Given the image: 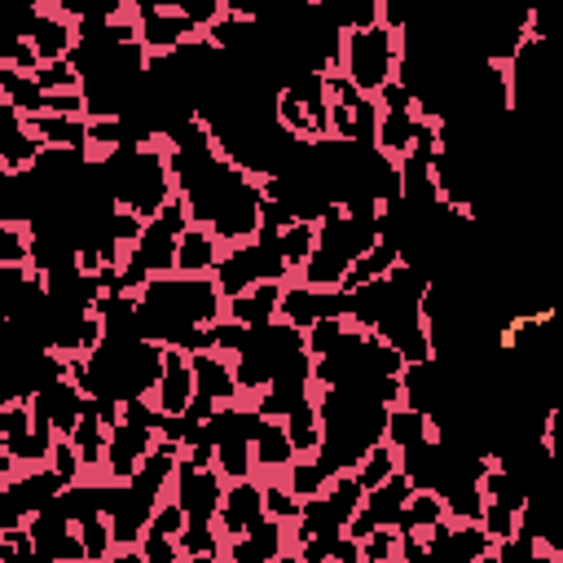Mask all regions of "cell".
Returning a JSON list of instances; mask_svg holds the SVG:
<instances>
[{
  "label": "cell",
  "instance_id": "cell-10",
  "mask_svg": "<svg viewBox=\"0 0 563 563\" xmlns=\"http://www.w3.org/2000/svg\"><path fill=\"white\" fill-rule=\"evenodd\" d=\"M189 400H194V365H189V352L163 347V369H158V383H154V405H158V413H185Z\"/></svg>",
  "mask_w": 563,
  "mask_h": 563
},
{
  "label": "cell",
  "instance_id": "cell-16",
  "mask_svg": "<svg viewBox=\"0 0 563 563\" xmlns=\"http://www.w3.org/2000/svg\"><path fill=\"white\" fill-rule=\"evenodd\" d=\"M277 299H282V282H255L251 290L224 299V317L255 330V325H268L277 317Z\"/></svg>",
  "mask_w": 563,
  "mask_h": 563
},
{
  "label": "cell",
  "instance_id": "cell-14",
  "mask_svg": "<svg viewBox=\"0 0 563 563\" xmlns=\"http://www.w3.org/2000/svg\"><path fill=\"white\" fill-rule=\"evenodd\" d=\"M220 251H224V242H220L211 229L185 224V233L176 238V264H172V273H189V277L211 273L216 260H220Z\"/></svg>",
  "mask_w": 563,
  "mask_h": 563
},
{
  "label": "cell",
  "instance_id": "cell-15",
  "mask_svg": "<svg viewBox=\"0 0 563 563\" xmlns=\"http://www.w3.org/2000/svg\"><path fill=\"white\" fill-rule=\"evenodd\" d=\"M26 128L48 150H84L88 154V114H26Z\"/></svg>",
  "mask_w": 563,
  "mask_h": 563
},
{
  "label": "cell",
  "instance_id": "cell-17",
  "mask_svg": "<svg viewBox=\"0 0 563 563\" xmlns=\"http://www.w3.org/2000/svg\"><path fill=\"white\" fill-rule=\"evenodd\" d=\"M290 457H295V444H290L282 418H260V427H255V435H251V466L277 475V471L290 466Z\"/></svg>",
  "mask_w": 563,
  "mask_h": 563
},
{
  "label": "cell",
  "instance_id": "cell-7",
  "mask_svg": "<svg viewBox=\"0 0 563 563\" xmlns=\"http://www.w3.org/2000/svg\"><path fill=\"white\" fill-rule=\"evenodd\" d=\"M277 317L290 321L295 330H308V325L321 321V317H347V295L286 277V282H282V299H277Z\"/></svg>",
  "mask_w": 563,
  "mask_h": 563
},
{
  "label": "cell",
  "instance_id": "cell-22",
  "mask_svg": "<svg viewBox=\"0 0 563 563\" xmlns=\"http://www.w3.org/2000/svg\"><path fill=\"white\" fill-rule=\"evenodd\" d=\"M176 550H180V559L202 563V559H220L224 554V541H220L216 523H185L176 532Z\"/></svg>",
  "mask_w": 563,
  "mask_h": 563
},
{
  "label": "cell",
  "instance_id": "cell-19",
  "mask_svg": "<svg viewBox=\"0 0 563 563\" xmlns=\"http://www.w3.org/2000/svg\"><path fill=\"white\" fill-rule=\"evenodd\" d=\"M440 519H449L444 515V497L440 493H431V488H413L409 497H405V506H400V515H396V532H427L431 523H440Z\"/></svg>",
  "mask_w": 563,
  "mask_h": 563
},
{
  "label": "cell",
  "instance_id": "cell-32",
  "mask_svg": "<svg viewBox=\"0 0 563 563\" xmlns=\"http://www.w3.org/2000/svg\"><path fill=\"white\" fill-rule=\"evenodd\" d=\"M13 79H18V70H13V66H4V62H0V101H4V97H9V88H13Z\"/></svg>",
  "mask_w": 563,
  "mask_h": 563
},
{
  "label": "cell",
  "instance_id": "cell-23",
  "mask_svg": "<svg viewBox=\"0 0 563 563\" xmlns=\"http://www.w3.org/2000/svg\"><path fill=\"white\" fill-rule=\"evenodd\" d=\"M312 242H317V224L312 220H290L282 233H277V246H282V260L290 273L303 268V260L312 255Z\"/></svg>",
  "mask_w": 563,
  "mask_h": 563
},
{
  "label": "cell",
  "instance_id": "cell-1",
  "mask_svg": "<svg viewBox=\"0 0 563 563\" xmlns=\"http://www.w3.org/2000/svg\"><path fill=\"white\" fill-rule=\"evenodd\" d=\"M224 317V295L211 273H154L136 290V334L176 347L185 330Z\"/></svg>",
  "mask_w": 563,
  "mask_h": 563
},
{
  "label": "cell",
  "instance_id": "cell-8",
  "mask_svg": "<svg viewBox=\"0 0 563 563\" xmlns=\"http://www.w3.org/2000/svg\"><path fill=\"white\" fill-rule=\"evenodd\" d=\"M260 519H264V488L251 475L229 479L224 497H220V510H216V532L229 541V537H242L246 528H255Z\"/></svg>",
  "mask_w": 563,
  "mask_h": 563
},
{
  "label": "cell",
  "instance_id": "cell-25",
  "mask_svg": "<svg viewBox=\"0 0 563 563\" xmlns=\"http://www.w3.org/2000/svg\"><path fill=\"white\" fill-rule=\"evenodd\" d=\"M75 532H79V541H84V559H110V523H106V515L101 510H88L84 519H75Z\"/></svg>",
  "mask_w": 563,
  "mask_h": 563
},
{
  "label": "cell",
  "instance_id": "cell-5",
  "mask_svg": "<svg viewBox=\"0 0 563 563\" xmlns=\"http://www.w3.org/2000/svg\"><path fill=\"white\" fill-rule=\"evenodd\" d=\"M189 365H194V400H189L185 418L202 422V418H211L216 405L242 400V387L233 378V361L224 352H189Z\"/></svg>",
  "mask_w": 563,
  "mask_h": 563
},
{
  "label": "cell",
  "instance_id": "cell-11",
  "mask_svg": "<svg viewBox=\"0 0 563 563\" xmlns=\"http://www.w3.org/2000/svg\"><path fill=\"white\" fill-rule=\"evenodd\" d=\"M198 35H202V26H194L185 13H172V9L136 13V40L145 44V53H167V48H180Z\"/></svg>",
  "mask_w": 563,
  "mask_h": 563
},
{
  "label": "cell",
  "instance_id": "cell-4",
  "mask_svg": "<svg viewBox=\"0 0 563 563\" xmlns=\"http://www.w3.org/2000/svg\"><path fill=\"white\" fill-rule=\"evenodd\" d=\"M211 277H216V286H220V295L229 299V295L251 290L255 282H286V277H290V268H286V260H282L277 233L255 229V238L233 242V246H224V251H220V260H216Z\"/></svg>",
  "mask_w": 563,
  "mask_h": 563
},
{
  "label": "cell",
  "instance_id": "cell-30",
  "mask_svg": "<svg viewBox=\"0 0 563 563\" xmlns=\"http://www.w3.org/2000/svg\"><path fill=\"white\" fill-rule=\"evenodd\" d=\"M396 550H400V532H396V528H369V532L361 537V559H365V563L396 559Z\"/></svg>",
  "mask_w": 563,
  "mask_h": 563
},
{
  "label": "cell",
  "instance_id": "cell-31",
  "mask_svg": "<svg viewBox=\"0 0 563 563\" xmlns=\"http://www.w3.org/2000/svg\"><path fill=\"white\" fill-rule=\"evenodd\" d=\"M0 559H35V541H31V528L26 523L0 532Z\"/></svg>",
  "mask_w": 563,
  "mask_h": 563
},
{
  "label": "cell",
  "instance_id": "cell-9",
  "mask_svg": "<svg viewBox=\"0 0 563 563\" xmlns=\"http://www.w3.org/2000/svg\"><path fill=\"white\" fill-rule=\"evenodd\" d=\"M150 444H154V427H141V422H114L110 427V435H106V475L110 479H128L136 466H141V457L150 453Z\"/></svg>",
  "mask_w": 563,
  "mask_h": 563
},
{
  "label": "cell",
  "instance_id": "cell-26",
  "mask_svg": "<svg viewBox=\"0 0 563 563\" xmlns=\"http://www.w3.org/2000/svg\"><path fill=\"white\" fill-rule=\"evenodd\" d=\"M0 264H31V229L0 220Z\"/></svg>",
  "mask_w": 563,
  "mask_h": 563
},
{
  "label": "cell",
  "instance_id": "cell-13",
  "mask_svg": "<svg viewBox=\"0 0 563 563\" xmlns=\"http://www.w3.org/2000/svg\"><path fill=\"white\" fill-rule=\"evenodd\" d=\"M26 40H31V48H35L40 62H57V57H66L70 44H75V22L62 18V13H53V9H40V13L26 22Z\"/></svg>",
  "mask_w": 563,
  "mask_h": 563
},
{
  "label": "cell",
  "instance_id": "cell-2",
  "mask_svg": "<svg viewBox=\"0 0 563 563\" xmlns=\"http://www.w3.org/2000/svg\"><path fill=\"white\" fill-rule=\"evenodd\" d=\"M101 172H106V194L114 207L123 211H136L141 220L158 216V207L176 194L172 185V167H167V150L158 141H145V145H123L106 158H97Z\"/></svg>",
  "mask_w": 563,
  "mask_h": 563
},
{
  "label": "cell",
  "instance_id": "cell-24",
  "mask_svg": "<svg viewBox=\"0 0 563 563\" xmlns=\"http://www.w3.org/2000/svg\"><path fill=\"white\" fill-rule=\"evenodd\" d=\"M391 471H396V449H391L387 440L369 444V449H365V457L352 466V475H356V484H361V488H374V484H383Z\"/></svg>",
  "mask_w": 563,
  "mask_h": 563
},
{
  "label": "cell",
  "instance_id": "cell-18",
  "mask_svg": "<svg viewBox=\"0 0 563 563\" xmlns=\"http://www.w3.org/2000/svg\"><path fill=\"white\" fill-rule=\"evenodd\" d=\"M282 427H286V435H290V444H295V457L317 453V444H321V418H317V400H312V391L299 396V400L282 413Z\"/></svg>",
  "mask_w": 563,
  "mask_h": 563
},
{
  "label": "cell",
  "instance_id": "cell-29",
  "mask_svg": "<svg viewBox=\"0 0 563 563\" xmlns=\"http://www.w3.org/2000/svg\"><path fill=\"white\" fill-rule=\"evenodd\" d=\"M62 484H75L79 479V471H84V462H79V453H75V444H70V435H53V449H48V462H44Z\"/></svg>",
  "mask_w": 563,
  "mask_h": 563
},
{
  "label": "cell",
  "instance_id": "cell-3",
  "mask_svg": "<svg viewBox=\"0 0 563 563\" xmlns=\"http://www.w3.org/2000/svg\"><path fill=\"white\" fill-rule=\"evenodd\" d=\"M400 53H405V31H391L383 22L352 26V31H339V62H334V70H343L361 92L374 97L396 75Z\"/></svg>",
  "mask_w": 563,
  "mask_h": 563
},
{
  "label": "cell",
  "instance_id": "cell-12",
  "mask_svg": "<svg viewBox=\"0 0 563 563\" xmlns=\"http://www.w3.org/2000/svg\"><path fill=\"white\" fill-rule=\"evenodd\" d=\"M224 554L233 563H268V559H282L286 554V523H277L273 515H264L255 528H246L242 537H229Z\"/></svg>",
  "mask_w": 563,
  "mask_h": 563
},
{
  "label": "cell",
  "instance_id": "cell-20",
  "mask_svg": "<svg viewBox=\"0 0 563 563\" xmlns=\"http://www.w3.org/2000/svg\"><path fill=\"white\" fill-rule=\"evenodd\" d=\"M427 435H431V418H427V413L405 409V405H391V409H387L383 440H387L391 449H409V444H418V440H427Z\"/></svg>",
  "mask_w": 563,
  "mask_h": 563
},
{
  "label": "cell",
  "instance_id": "cell-21",
  "mask_svg": "<svg viewBox=\"0 0 563 563\" xmlns=\"http://www.w3.org/2000/svg\"><path fill=\"white\" fill-rule=\"evenodd\" d=\"M413 110H378V128H374V145L391 158H400L409 150V136H413Z\"/></svg>",
  "mask_w": 563,
  "mask_h": 563
},
{
  "label": "cell",
  "instance_id": "cell-6",
  "mask_svg": "<svg viewBox=\"0 0 563 563\" xmlns=\"http://www.w3.org/2000/svg\"><path fill=\"white\" fill-rule=\"evenodd\" d=\"M167 493L185 510V523H216V510H220V497H224V475L216 466H194V462L180 457Z\"/></svg>",
  "mask_w": 563,
  "mask_h": 563
},
{
  "label": "cell",
  "instance_id": "cell-27",
  "mask_svg": "<svg viewBox=\"0 0 563 563\" xmlns=\"http://www.w3.org/2000/svg\"><path fill=\"white\" fill-rule=\"evenodd\" d=\"M260 488H264V515H273L277 523H286V528H290V523H295V515H299V501H303V497H295L282 479H268V484H260Z\"/></svg>",
  "mask_w": 563,
  "mask_h": 563
},
{
  "label": "cell",
  "instance_id": "cell-28",
  "mask_svg": "<svg viewBox=\"0 0 563 563\" xmlns=\"http://www.w3.org/2000/svg\"><path fill=\"white\" fill-rule=\"evenodd\" d=\"M31 79L44 88V92H62V88H79V70L70 66V57H57V62H40L31 70Z\"/></svg>",
  "mask_w": 563,
  "mask_h": 563
}]
</instances>
